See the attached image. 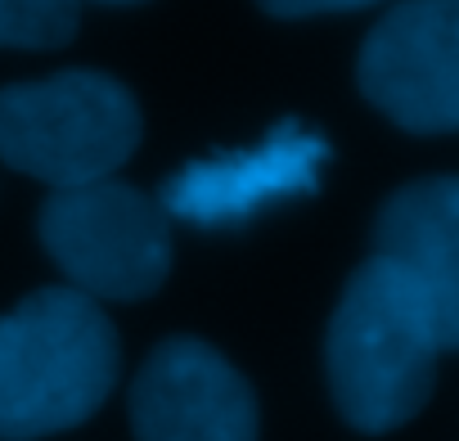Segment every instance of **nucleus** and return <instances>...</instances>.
I'll list each match as a JSON object with an SVG mask.
<instances>
[{"label": "nucleus", "mask_w": 459, "mask_h": 441, "mask_svg": "<svg viewBox=\"0 0 459 441\" xmlns=\"http://www.w3.org/2000/svg\"><path fill=\"white\" fill-rule=\"evenodd\" d=\"M275 19H302V14H351V10H360V5H351V0H347V5H342V0H325V5H320V0H311V5H298V0H289V5H266Z\"/></svg>", "instance_id": "nucleus-10"}, {"label": "nucleus", "mask_w": 459, "mask_h": 441, "mask_svg": "<svg viewBox=\"0 0 459 441\" xmlns=\"http://www.w3.org/2000/svg\"><path fill=\"white\" fill-rule=\"evenodd\" d=\"M140 144L131 91L104 73L68 68L0 91V158L55 189L108 180Z\"/></svg>", "instance_id": "nucleus-3"}, {"label": "nucleus", "mask_w": 459, "mask_h": 441, "mask_svg": "<svg viewBox=\"0 0 459 441\" xmlns=\"http://www.w3.org/2000/svg\"><path fill=\"white\" fill-rule=\"evenodd\" d=\"M325 158L329 144L320 131H307L302 122H280L257 149L212 158V162H189L176 176H167L158 207L203 230L239 226V220L257 216L280 198L311 194L320 185Z\"/></svg>", "instance_id": "nucleus-7"}, {"label": "nucleus", "mask_w": 459, "mask_h": 441, "mask_svg": "<svg viewBox=\"0 0 459 441\" xmlns=\"http://www.w3.org/2000/svg\"><path fill=\"white\" fill-rule=\"evenodd\" d=\"M441 338L423 293L383 257H369L342 289L325 338V369L338 414L360 432L410 423L437 378Z\"/></svg>", "instance_id": "nucleus-1"}, {"label": "nucleus", "mask_w": 459, "mask_h": 441, "mask_svg": "<svg viewBox=\"0 0 459 441\" xmlns=\"http://www.w3.org/2000/svg\"><path fill=\"white\" fill-rule=\"evenodd\" d=\"M374 257L423 293L441 351H459V176L401 185L374 220Z\"/></svg>", "instance_id": "nucleus-8"}, {"label": "nucleus", "mask_w": 459, "mask_h": 441, "mask_svg": "<svg viewBox=\"0 0 459 441\" xmlns=\"http://www.w3.org/2000/svg\"><path fill=\"white\" fill-rule=\"evenodd\" d=\"M117 383V329L77 289H37L0 316V441L86 423Z\"/></svg>", "instance_id": "nucleus-2"}, {"label": "nucleus", "mask_w": 459, "mask_h": 441, "mask_svg": "<svg viewBox=\"0 0 459 441\" xmlns=\"http://www.w3.org/2000/svg\"><path fill=\"white\" fill-rule=\"evenodd\" d=\"M135 441H257L248 378L198 338H167L131 383Z\"/></svg>", "instance_id": "nucleus-6"}, {"label": "nucleus", "mask_w": 459, "mask_h": 441, "mask_svg": "<svg viewBox=\"0 0 459 441\" xmlns=\"http://www.w3.org/2000/svg\"><path fill=\"white\" fill-rule=\"evenodd\" d=\"M41 244L91 302H140L171 271V216L122 180L55 189L41 207Z\"/></svg>", "instance_id": "nucleus-4"}, {"label": "nucleus", "mask_w": 459, "mask_h": 441, "mask_svg": "<svg viewBox=\"0 0 459 441\" xmlns=\"http://www.w3.org/2000/svg\"><path fill=\"white\" fill-rule=\"evenodd\" d=\"M356 82L401 131H459V0L387 10L360 46Z\"/></svg>", "instance_id": "nucleus-5"}, {"label": "nucleus", "mask_w": 459, "mask_h": 441, "mask_svg": "<svg viewBox=\"0 0 459 441\" xmlns=\"http://www.w3.org/2000/svg\"><path fill=\"white\" fill-rule=\"evenodd\" d=\"M77 37V10L50 0H0V46L59 50Z\"/></svg>", "instance_id": "nucleus-9"}]
</instances>
